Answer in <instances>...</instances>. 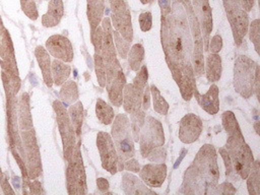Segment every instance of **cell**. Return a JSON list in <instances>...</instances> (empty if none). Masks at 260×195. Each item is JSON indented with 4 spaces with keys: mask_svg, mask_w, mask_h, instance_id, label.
Masks as SVG:
<instances>
[{
    "mask_svg": "<svg viewBox=\"0 0 260 195\" xmlns=\"http://www.w3.org/2000/svg\"><path fill=\"white\" fill-rule=\"evenodd\" d=\"M160 32L166 62L182 98L188 102L196 87L192 53L203 50L199 24L189 0H173L170 12L161 16Z\"/></svg>",
    "mask_w": 260,
    "mask_h": 195,
    "instance_id": "cell-1",
    "label": "cell"
},
{
    "mask_svg": "<svg viewBox=\"0 0 260 195\" xmlns=\"http://www.w3.org/2000/svg\"><path fill=\"white\" fill-rule=\"evenodd\" d=\"M218 179L219 170L215 148L212 144H204L185 171L179 192L197 195L213 194Z\"/></svg>",
    "mask_w": 260,
    "mask_h": 195,
    "instance_id": "cell-2",
    "label": "cell"
},
{
    "mask_svg": "<svg viewBox=\"0 0 260 195\" xmlns=\"http://www.w3.org/2000/svg\"><path fill=\"white\" fill-rule=\"evenodd\" d=\"M139 145L142 157L153 162H164L167 156L165 144V134L161 123L147 116L139 132Z\"/></svg>",
    "mask_w": 260,
    "mask_h": 195,
    "instance_id": "cell-3",
    "label": "cell"
},
{
    "mask_svg": "<svg viewBox=\"0 0 260 195\" xmlns=\"http://www.w3.org/2000/svg\"><path fill=\"white\" fill-rule=\"evenodd\" d=\"M225 147L231 157L234 172L240 176L241 179H246L254 158L250 146L244 140L240 127L228 134Z\"/></svg>",
    "mask_w": 260,
    "mask_h": 195,
    "instance_id": "cell-4",
    "label": "cell"
},
{
    "mask_svg": "<svg viewBox=\"0 0 260 195\" xmlns=\"http://www.w3.org/2000/svg\"><path fill=\"white\" fill-rule=\"evenodd\" d=\"M113 121L112 139L118 153L119 171H123L124 161L134 155V139L132 136L130 121L126 114H118Z\"/></svg>",
    "mask_w": 260,
    "mask_h": 195,
    "instance_id": "cell-5",
    "label": "cell"
},
{
    "mask_svg": "<svg viewBox=\"0 0 260 195\" xmlns=\"http://www.w3.org/2000/svg\"><path fill=\"white\" fill-rule=\"evenodd\" d=\"M66 186L68 194H86V176L80 151V141L75 144L66 169Z\"/></svg>",
    "mask_w": 260,
    "mask_h": 195,
    "instance_id": "cell-6",
    "label": "cell"
},
{
    "mask_svg": "<svg viewBox=\"0 0 260 195\" xmlns=\"http://www.w3.org/2000/svg\"><path fill=\"white\" fill-rule=\"evenodd\" d=\"M257 63L251 58L241 55L234 65V87L244 99H249L254 90V76Z\"/></svg>",
    "mask_w": 260,
    "mask_h": 195,
    "instance_id": "cell-7",
    "label": "cell"
},
{
    "mask_svg": "<svg viewBox=\"0 0 260 195\" xmlns=\"http://www.w3.org/2000/svg\"><path fill=\"white\" fill-rule=\"evenodd\" d=\"M53 109L56 113V120L59 128V132L63 143V154L66 161L69 160L76 142V134L72 122L70 120L68 111L60 101L53 103Z\"/></svg>",
    "mask_w": 260,
    "mask_h": 195,
    "instance_id": "cell-8",
    "label": "cell"
},
{
    "mask_svg": "<svg viewBox=\"0 0 260 195\" xmlns=\"http://www.w3.org/2000/svg\"><path fill=\"white\" fill-rule=\"evenodd\" d=\"M20 138L23 146V159L29 180L37 179L42 173V161L34 128L21 131Z\"/></svg>",
    "mask_w": 260,
    "mask_h": 195,
    "instance_id": "cell-9",
    "label": "cell"
},
{
    "mask_svg": "<svg viewBox=\"0 0 260 195\" xmlns=\"http://www.w3.org/2000/svg\"><path fill=\"white\" fill-rule=\"evenodd\" d=\"M106 67V89L109 100L115 107H121L123 102V89L126 78L118 59L105 64Z\"/></svg>",
    "mask_w": 260,
    "mask_h": 195,
    "instance_id": "cell-10",
    "label": "cell"
},
{
    "mask_svg": "<svg viewBox=\"0 0 260 195\" xmlns=\"http://www.w3.org/2000/svg\"><path fill=\"white\" fill-rule=\"evenodd\" d=\"M96 146L100 152L102 167L110 174L115 175L119 171V158L112 136L107 132L100 131L96 135Z\"/></svg>",
    "mask_w": 260,
    "mask_h": 195,
    "instance_id": "cell-11",
    "label": "cell"
},
{
    "mask_svg": "<svg viewBox=\"0 0 260 195\" xmlns=\"http://www.w3.org/2000/svg\"><path fill=\"white\" fill-rule=\"evenodd\" d=\"M110 3H111V10H112L113 25L125 41H127L128 43H131L133 39L131 17L125 1L111 0Z\"/></svg>",
    "mask_w": 260,
    "mask_h": 195,
    "instance_id": "cell-12",
    "label": "cell"
},
{
    "mask_svg": "<svg viewBox=\"0 0 260 195\" xmlns=\"http://www.w3.org/2000/svg\"><path fill=\"white\" fill-rule=\"evenodd\" d=\"M194 10L198 24L201 25L202 30V42L204 51H208L209 35L212 29V17L211 8L209 6L208 0H193Z\"/></svg>",
    "mask_w": 260,
    "mask_h": 195,
    "instance_id": "cell-13",
    "label": "cell"
},
{
    "mask_svg": "<svg viewBox=\"0 0 260 195\" xmlns=\"http://www.w3.org/2000/svg\"><path fill=\"white\" fill-rule=\"evenodd\" d=\"M201 131L202 121L197 115L189 113L181 119L179 126V138L183 143H193L199 138Z\"/></svg>",
    "mask_w": 260,
    "mask_h": 195,
    "instance_id": "cell-14",
    "label": "cell"
},
{
    "mask_svg": "<svg viewBox=\"0 0 260 195\" xmlns=\"http://www.w3.org/2000/svg\"><path fill=\"white\" fill-rule=\"evenodd\" d=\"M46 48L49 54L55 59L63 62H71L73 60V47L70 41L61 35H54L46 42Z\"/></svg>",
    "mask_w": 260,
    "mask_h": 195,
    "instance_id": "cell-15",
    "label": "cell"
},
{
    "mask_svg": "<svg viewBox=\"0 0 260 195\" xmlns=\"http://www.w3.org/2000/svg\"><path fill=\"white\" fill-rule=\"evenodd\" d=\"M139 177L146 186L159 188L167 177V166L165 162L144 165L139 171Z\"/></svg>",
    "mask_w": 260,
    "mask_h": 195,
    "instance_id": "cell-16",
    "label": "cell"
},
{
    "mask_svg": "<svg viewBox=\"0 0 260 195\" xmlns=\"http://www.w3.org/2000/svg\"><path fill=\"white\" fill-rule=\"evenodd\" d=\"M226 13L233 29L235 43L237 46H240L248 30V15L243 9H233L226 11Z\"/></svg>",
    "mask_w": 260,
    "mask_h": 195,
    "instance_id": "cell-17",
    "label": "cell"
},
{
    "mask_svg": "<svg viewBox=\"0 0 260 195\" xmlns=\"http://www.w3.org/2000/svg\"><path fill=\"white\" fill-rule=\"evenodd\" d=\"M218 87L216 84H211L208 91L204 94H200L197 87L193 89V95L197 103L205 112L210 115H214L219 110V99H218Z\"/></svg>",
    "mask_w": 260,
    "mask_h": 195,
    "instance_id": "cell-18",
    "label": "cell"
},
{
    "mask_svg": "<svg viewBox=\"0 0 260 195\" xmlns=\"http://www.w3.org/2000/svg\"><path fill=\"white\" fill-rule=\"evenodd\" d=\"M144 88H140L133 83L125 84L123 89V108L126 113L132 114L141 109Z\"/></svg>",
    "mask_w": 260,
    "mask_h": 195,
    "instance_id": "cell-19",
    "label": "cell"
},
{
    "mask_svg": "<svg viewBox=\"0 0 260 195\" xmlns=\"http://www.w3.org/2000/svg\"><path fill=\"white\" fill-rule=\"evenodd\" d=\"M101 55L105 64L113 62L116 57V49L114 46L113 40V28L108 17L103 19V43H102V50Z\"/></svg>",
    "mask_w": 260,
    "mask_h": 195,
    "instance_id": "cell-20",
    "label": "cell"
},
{
    "mask_svg": "<svg viewBox=\"0 0 260 195\" xmlns=\"http://www.w3.org/2000/svg\"><path fill=\"white\" fill-rule=\"evenodd\" d=\"M122 187L127 195H139V194H151L155 195V192L148 189L143 181H140L136 176L130 173H124L122 176Z\"/></svg>",
    "mask_w": 260,
    "mask_h": 195,
    "instance_id": "cell-21",
    "label": "cell"
},
{
    "mask_svg": "<svg viewBox=\"0 0 260 195\" xmlns=\"http://www.w3.org/2000/svg\"><path fill=\"white\" fill-rule=\"evenodd\" d=\"M35 55L38 60L39 66L42 70L43 79L48 87H52L53 85V78H52V72H51V59L49 52L43 48L42 46H38L35 50Z\"/></svg>",
    "mask_w": 260,
    "mask_h": 195,
    "instance_id": "cell-22",
    "label": "cell"
},
{
    "mask_svg": "<svg viewBox=\"0 0 260 195\" xmlns=\"http://www.w3.org/2000/svg\"><path fill=\"white\" fill-rule=\"evenodd\" d=\"M63 16V2L62 0H50L48 11L42 17L44 26L51 27L57 25Z\"/></svg>",
    "mask_w": 260,
    "mask_h": 195,
    "instance_id": "cell-23",
    "label": "cell"
},
{
    "mask_svg": "<svg viewBox=\"0 0 260 195\" xmlns=\"http://www.w3.org/2000/svg\"><path fill=\"white\" fill-rule=\"evenodd\" d=\"M204 71L206 74V78L209 82H215L220 79L222 66H221V58L218 54L210 53L206 57Z\"/></svg>",
    "mask_w": 260,
    "mask_h": 195,
    "instance_id": "cell-24",
    "label": "cell"
},
{
    "mask_svg": "<svg viewBox=\"0 0 260 195\" xmlns=\"http://www.w3.org/2000/svg\"><path fill=\"white\" fill-rule=\"evenodd\" d=\"M105 8V0H87V16L90 23V31L100 24Z\"/></svg>",
    "mask_w": 260,
    "mask_h": 195,
    "instance_id": "cell-25",
    "label": "cell"
},
{
    "mask_svg": "<svg viewBox=\"0 0 260 195\" xmlns=\"http://www.w3.org/2000/svg\"><path fill=\"white\" fill-rule=\"evenodd\" d=\"M19 128L21 131L34 128L31 116L29 112V98L26 92H23L19 100Z\"/></svg>",
    "mask_w": 260,
    "mask_h": 195,
    "instance_id": "cell-26",
    "label": "cell"
},
{
    "mask_svg": "<svg viewBox=\"0 0 260 195\" xmlns=\"http://www.w3.org/2000/svg\"><path fill=\"white\" fill-rule=\"evenodd\" d=\"M70 71H71V67L69 65L65 64V62L61 60L54 59L51 64L53 83H55V85L57 86L62 85L69 77Z\"/></svg>",
    "mask_w": 260,
    "mask_h": 195,
    "instance_id": "cell-27",
    "label": "cell"
},
{
    "mask_svg": "<svg viewBox=\"0 0 260 195\" xmlns=\"http://www.w3.org/2000/svg\"><path fill=\"white\" fill-rule=\"evenodd\" d=\"M78 96H79V93H78L77 85L74 80H68L62 84V87L59 92V98L61 100V103L65 107L68 105L74 104L78 100Z\"/></svg>",
    "mask_w": 260,
    "mask_h": 195,
    "instance_id": "cell-28",
    "label": "cell"
},
{
    "mask_svg": "<svg viewBox=\"0 0 260 195\" xmlns=\"http://www.w3.org/2000/svg\"><path fill=\"white\" fill-rule=\"evenodd\" d=\"M247 179V188L250 195H260V166L259 160L252 162Z\"/></svg>",
    "mask_w": 260,
    "mask_h": 195,
    "instance_id": "cell-29",
    "label": "cell"
},
{
    "mask_svg": "<svg viewBox=\"0 0 260 195\" xmlns=\"http://www.w3.org/2000/svg\"><path fill=\"white\" fill-rule=\"evenodd\" d=\"M68 114L74 127L76 137L79 138L81 135V127L83 121V107L81 102L76 101L74 104H72L68 109Z\"/></svg>",
    "mask_w": 260,
    "mask_h": 195,
    "instance_id": "cell-30",
    "label": "cell"
},
{
    "mask_svg": "<svg viewBox=\"0 0 260 195\" xmlns=\"http://www.w3.org/2000/svg\"><path fill=\"white\" fill-rule=\"evenodd\" d=\"M95 114L100 122L105 125H109L113 122L115 118L114 110L111 106H109L104 100L98 99L95 104Z\"/></svg>",
    "mask_w": 260,
    "mask_h": 195,
    "instance_id": "cell-31",
    "label": "cell"
},
{
    "mask_svg": "<svg viewBox=\"0 0 260 195\" xmlns=\"http://www.w3.org/2000/svg\"><path fill=\"white\" fill-rule=\"evenodd\" d=\"M128 63L131 70L138 71L141 67V63L144 59V49L140 44H135L132 46L127 55Z\"/></svg>",
    "mask_w": 260,
    "mask_h": 195,
    "instance_id": "cell-32",
    "label": "cell"
},
{
    "mask_svg": "<svg viewBox=\"0 0 260 195\" xmlns=\"http://www.w3.org/2000/svg\"><path fill=\"white\" fill-rule=\"evenodd\" d=\"M149 88H150V93L152 96L154 111L160 115H167V113L169 111V104L164 99V96L160 94V91L157 89V87L154 84H151Z\"/></svg>",
    "mask_w": 260,
    "mask_h": 195,
    "instance_id": "cell-33",
    "label": "cell"
},
{
    "mask_svg": "<svg viewBox=\"0 0 260 195\" xmlns=\"http://www.w3.org/2000/svg\"><path fill=\"white\" fill-rule=\"evenodd\" d=\"M144 119H145V111H143L142 109H139L134 113L130 114V126H131L132 136L134 141L136 142H138L139 132L144 123Z\"/></svg>",
    "mask_w": 260,
    "mask_h": 195,
    "instance_id": "cell-34",
    "label": "cell"
},
{
    "mask_svg": "<svg viewBox=\"0 0 260 195\" xmlns=\"http://www.w3.org/2000/svg\"><path fill=\"white\" fill-rule=\"evenodd\" d=\"M94 68L96 72V78L98 82L101 87L106 86V67H105V62L103 60V57L101 54H95L94 53Z\"/></svg>",
    "mask_w": 260,
    "mask_h": 195,
    "instance_id": "cell-35",
    "label": "cell"
},
{
    "mask_svg": "<svg viewBox=\"0 0 260 195\" xmlns=\"http://www.w3.org/2000/svg\"><path fill=\"white\" fill-rule=\"evenodd\" d=\"M113 40H114V43L116 45V49H117L118 54L120 55V57L122 59H126L127 55H128V52H129V49H130L129 48L130 43L125 41L117 30H113Z\"/></svg>",
    "mask_w": 260,
    "mask_h": 195,
    "instance_id": "cell-36",
    "label": "cell"
},
{
    "mask_svg": "<svg viewBox=\"0 0 260 195\" xmlns=\"http://www.w3.org/2000/svg\"><path fill=\"white\" fill-rule=\"evenodd\" d=\"M221 119H222V126H223L226 134L233 132L234 130H236L237 128L240 127L238 124V121L235 117V114L231 111L223 112Z\"/></svg>",
    "mask_w": 260,
    "mask_h": 195,
    "instance_id": "cell-37",
    "label": "cell"
},
{
    "mask_svg": "<svg viewBox=\"0 0 260 195\" xmlns=\"http://www.w3.org/2000/svg\"><path fill=\"white\" fill-rule=\"evenodd\" d=\"M223 4L226 11L233 9H243L245 11H249L251 8L248 0H223Z\"/></svg>",
    "mask_w": 260,
    "mask_h": 195,
    "instance_id": "cell-38",
    "label": "cell"
},
{
    "mask_svg": "<svg viewBox=\"0 0 260 195\" xmlns=\"http://www.w3.org/2000/svg\"><path fill=\"white\" fill-rule=\"evenodd\" d=\"M147 78H148V72H147L146 65H141V67L137 71V74L134 77L132 83L140 88H144L147 83Z\"/></svg>",
    "mask_w": 260,
    "mask_h": 195,
    "instance_id": "cell-39",
    "label": "cell"
},
{
    "mask_svg": "<svg viewBox=\"0 0 260 195\" xmlns=\"http://www.w3.org/2000/svg\"><path fill=\"white\" fill-rule=\"evenodd\" d=\"M21 8L23 12L32 20L37 19L38 11L36 9V4L34 0H20Z\"/></svg>",
    "mask_w": 260,
    "mask_h": 195,
    "instance_id": "cell-40",
    "label": "cell"
},
{
    "mask_svg": "<svg viewBox=\"0 0 260 195\" xmlns=\"http://www.w3.org/2000/svg\"><path fill=\"white\" fill-rule=\"evenodd\" d=\"M250 40L254 44L256 52L259 53V19H255L250 25Z\"/></svg>",
    "mask_w": 260,
    "mask_h": 195,
    "instance_id": "cell-41",
    "label": "cell"
},
{
    "mask_svg": "<svg viewBox=\"0 0 260 195\" xmlns=\"http://www.w3.org/2000/svg\"><path fill=\"white\" fill-rule=\"evenodd\" d=\"M90 37H91V43L94 48V53L101 54L102 43H103V29L98 26L94 30L90 32Z\"/></svg>",
    "mask_w": 260,
    "mask_h": 195,
    "instance_id": "cell-42",
    "label": "cell"
},
{
    "mask_svg": "<svg viewBox=\"0 0 260 195\" xmlns=\"http://www.w3.org/2000/svg\"><path fill=\"white\" fill-rule=\"evenodd\" d=\"M219 154L220 156L222 157L223 161H224V166H225V175L226 177H231L232 174L234 173V168H233V164H232V160H231V157L226 151L225 148L221 147L219 148Z\"/></svg>",
    "mask_w": 260,
    "mask_h": 195,
    "instance_id": "cell-43",
    "label": "cell"
},
{
    "mask_svg": "<svg viewBox=\"0 0 260 195\" xmlns=\"http://www.w3.org/2000/svg\"><path fill=\"white\" fill-rule=\"evenodd\" d=\"M235 193H236V189L228 181L222 182L220 185H216V187L213 191V194H223V195H225V194H235Z\"/></svg>",
    "mask_w": 260,
    "mask_h": 195,
    "instance_id": "cell-44",
    "label": "cell"
},
{
    "mask_svg": "<svg viewBox=\"0 0 260 195\" xmlns=\"http://www.w3.org/2000/svg\"><path fill=\"white\" fill-rule=\"evenodd\" d=\"M210 43H208V50L210 51V53H213V54H217L221 48H222V41H221V38L220 36L218 35H215L211 40Z\"/></svg>",
    "mask_w": 260,
    "mask_h": 195,
    "instance_id": "cell-45",
    "label": "cell"
},
{
    "mask_svg": "<svg viewBox=\"0 0 260 195\" xmlns=\"http://www.w3.org/2000/svg\"><path fill=\"white\" fill-rule=\"evenodd\" d=\"M139 23L143 31L149 30L151 28V13L150 12L141 13L139 15Z\"/></svg>",
    "mask_w": 260,
    "mask_h": 195,
    "instance_id": "cell-46",
    "label": "cell"
},
{
    "mask_svg": "<svg viewBox=\"0 0 260 195\" xmlns=\"http://www.w3.org/2000/svg\"><path fill=\"white\" fill-rule=\"evenodd\" d=\"M150 106V88L148 86V84L146 83L145 87H144V91H143V95H142V104H141V109L143 111H147L149 109Z\"/></svg>",
    "mask_w": 260,
    "mask_h": 195,
    "instance_id": "cell-47",
    "label": "cell"
},
{
    "mask_svg": "<svg viewBox=\"0 0 260 195\" xmlns=\"http://www.w3.org/2000/svg\"><path fill=\"white\" fill-rule=\"evenodd\" d=\"M123 165H124V169H126L127 171L134 172V173H138L140 171V165L135 158L131 157V158L127 159L124 161Z\"/></svg>",
    "mask_w": 260,
    "mask_h": 195,
    "instance_id": "cell-48",
    "label": "cell"
},
{
    "mask_svg": "<svg viewBox=\"0 0 260 195\" xmlns=\"http://www.w3.org/2000/svg\"><path fill=\"white\" fill-rule=\"evenodd\" d=\"M253 90H255V94L257 96V100L259 101V91H260V67L257 64L255 68V76H254V85H253Z\"/></svg>",
    "mask_w": 260,
    "mask_h": 195,
    "instance_id": "cell-49",
    "label": "cell"
},
{
    "mask_svg": "<svg viewBox=\"0 0 260 195\" xmlns=\"http://www.w3.org/2000/svg\"><path fill=\"white\" fill-rule=\"evenodd\" d=\"M29 192L30 194H41V193H44L43 189H42V185L41 183L38 181V180H32V182L29 183Z\"/></svg>",
    "mask_w": 260,
    "mask_h": 195,
    "instance_id": "cell-50",
    "label": "cell"
},
{
    "mask_svg": "<svg viewBox=\"0 0 260 195\" xmlns=\"http://www.w3.org/2000/svg\"><path fill=\"white\" fill-rule=\"evenodd\" d=\"M96 186L102 192H106L109 189V182L105 178H98Z\"/></svg>",
    "mask_w": 260,
    "mask_h": 195,
    "instance_id": "cell-51",
    "label": "cell"
},
{
    "mask_svg": "<svg viewBox=\"0 0 260 195\" xmlns=\"http://www.w3.org/2000/svg\"><path fill=\"white\" fill-rule=\"evenodd\" d=\"M153 0H141V2L143 3V4H148V3H151Z\"/></svg>",
    "mask_w": 260,
    "mask_h": 195,
    "instance_id": "cell-52",
    "label": "cell"
},
{
    "mask_svg": "<svg viewBox=\"0 0 260 195\" xmlns=\"http://www.w3.org/2000/svg\"><path fill=\"white\" fill-rule=\"evenodd\" d=\"M1 51H2V45H1V40H0V53H1Z\"/></svg>",
    "mask_w": 260,
    "mask_h": 195,
    "instance_id": "cell-53",
    "label": "cell"
}]
</instances>
